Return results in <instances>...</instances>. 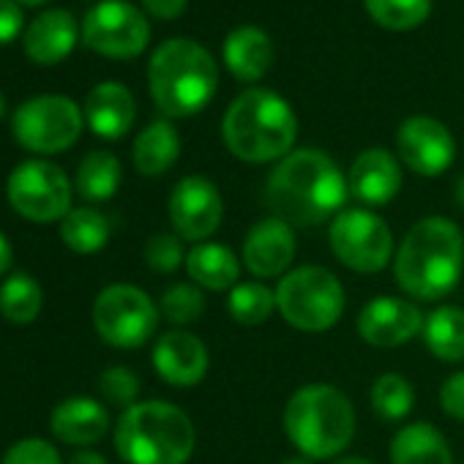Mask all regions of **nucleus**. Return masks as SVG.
Wrapping results in <instances>:
<instances>
[{"mask_svg": "<svg viewBox=\"0 0 464 464\" xmlns=\"http://www.w3.org/2000/svg\"><path fill=\"white\" fill-rule=\"evenodd\" d=\"M350 186L339 164L314 148L287 153L266 183V202L276 218L290 227H317L336 218L347 202Z\"/></svg>", "mask_w": 464, "mask_h": 464, "instance_id": "f257e3e1", "label": "nucleus"}, {"mask_svg": "<svg viewBox=\"0 0 464 464\" xmlns=\"http://www.w3.org/2000/svg\"><path fill=\"white\" fill-rule=\"evenodd\" d=\"M464 274V236L445 216H426L404 236L393 276L396 285L418 301H440Z\"/></svg>", "mask_w": 464, "mask_h": 464, "instance_id": "f03ea898", "label": "nucleus"}, {"mask_svg": "<svg viewBox=\"0 0 464 464\" xmlns=\"http://www.w3.org/2000/svg\"><path fill=\"white\" fill-rule=\"evenodd\" d=\"M221 137L229 153L241 161H282L287 153H293L298 118L279 93L252 88L229 104L221 123Z\"/></svg>", "mask_w": 464, "mask_h": 464, "instance_id": "7ed1b4c3", "label": "nucleus"}, {"mask_svg": "<svg viewBox=\"0 0 464 464\" xmlns=\"http://www.w3.org/2000/svg\"><path fill=\"white\" fill-rule=\"evenodd\" d=\"M148 85L167 118H188L210 104L218 88L213 55L191 39L164 42L148 66Z\"/></svg>", "mask_w": 464, "mask_h": 464, "instance_id": "20e7f679", "label": "nucleus"}, {"mask_svg": "<svg viewBox=\"0 0 464 464\" xmlns=\"http://www.w3.org/2000/svg\"><path fill=\"white\" fill-rule=\"evenodd\" d=\"M194 445L191 418L169 401H137L115 426V448L129 464H186Z\"/></svg>", "mask_w": 464, "mask_h": 464, "instance_id": "39448f33", "label": "nucleus"}, {"mask_svg": "<svg viewBox=\"0 0 464 464\" xmlns=\"http://www.w3.org/2000/svg\"><path fill=\"white\" fill-rule=\"evenodd\" d=\"M285 431L301 456H339L355 434V407L334 385L314 382L298 388L285 407Z\"/></svg>", "mask_w": 464, "mask_h": 464, "instance_id": "423d86ee", "label": "nucleus"}, {"mask_svg": "<svg viewBox=\"0 0 464 464\" xmlns=\"http://www.w3.org/2000/svg\"><path fill=\"white\" fill-rule=\"evenodd\" d=\"M276 312L295 331L323 334L334 328L344 312V287L328 268H293L276 287Z\"/></svg>", "mask_w": 464, "mask_h": 464, "instance_id": "0eeeda50", "label": "nucleus"}, {"mask_svg": "<svg viewBox=\"0 0 464 464\" xmlns=\"http://www.w3.org/2000/svg\"><path fill=\"white\" fill-rule=\"evenodd\" d=\"M96 334L121 350L142 347L159 328V309L148 293L134 285H110L93 304Z\"/></svg>", "mask_w": 464, "mask_h": 464, "instance_id": "6e6552de", "label": "nucleus"}, {"mask_svg": "<svg viewBox=\"0 0 464 464\" xmlns=\"http://www.w3.org/2000/svg\"><path fill=\"white\" fill-rule=\"evenodd\" d=\"M328 241L336 260L355 274H380L393 257L391 227L369 208L342 210L331 221Z\"/></svg>", "mask_w": 464, "mask_h": 464, "instance_id": "1a4fd4ad", "label": "nucleus"}, {"mask_svg": "<svg viewBox=\"0 0 464 464\" xmlns=\"http://www.w3.org/2000/svg\"><path fill=\"white\" fill-rule=\"evenodd\" d=\"M82 112L69 96H36L17 107L12 131L14 140L34 153H61L69 150L82 134Z\"/></svg>", "mask_w": 464, "mask_h": 464, "instance_id": "9d476101", "label": "nucleus"}, {"mask_svg": "<svg viewBox=\"0 0 464 464\" xmlns=\"http://www.w3.org/2000/svg\"><path fill=\"white\" fill-rule=\"evenodd\" d=\"M9 205L28 221L50 224L72 210V183L58 164L31 159L23 161L6 183Z\"/></svg>", "mask_w": 464, "mask_h": 464, "instance_id": "9b49d317", "label": "nucleus"}, {"mask_svg": "<svg viewBox=\"0 0 464 464\" xmlns=\"http://www.w3.org/2000/svg\"><path fill=\"white\" fill-rule=\"evenodd\" d=\"M82 42L104 58L129 61L148 47L150 25L145 14L126 0H104L85 14Z\"/></svg>", "mask_w": 464, "mask_h": 464, "instance_id": "f8f14e48", "label": "nucleus"}, {"mask_svg": "<svg viewBox=\"0 0 464 464\" xmlns=\"http://www.w3.org/2000/svg\"><path fill=\"white\" fill-rule=\"evenodd\" d=\"M224 202L218 188L199 175H188L175 183L169 194V221L180 241L202 244L221 227Z\"/></svg>", "mask_w": 464, "mask_h": 464, "instance_id": "ddd939ff", "label": "nucleus"}, {"mask_svg": "<svg viewBox=\"0 0 464 464\" xmlns=\"http://www.w3.org/2000/svg\"><path fill=\"white\" fill-rule=\"evenodd\" d=\"M396 150L399 159L423 178L442 175L453 159H456V142L453 134L429 115H412L407 118L396 131Z\"/></svg>", "mask_w": 464, "mask_h": 464, "instance_id": "4468645a", "label": "nucleus"}, {"mask_svg": "<svg viewBox=\"0 0 464 464\" xmlns=\"http://www.w3.org/2000/svg\"><path fill=\"white\" fill-rule=\"evenodd\" d=\"M423 331V314L415 304L393 295L369 301L358 314V334L372 347H399Z\"/></svg>", "mask_w": 464, "mask_h": 464, "instance_id": "2eb2a0df", "label": "nucleus"}, {"mask_svg": "<svg viewBox=\"0 0 464 464\" xmlns=\"http://www.w3.org/2000/svg\"><path fill=\"white\" fill-rule=\"evenodd\" d=\"M295 260V229L271 216L257 221L244 241V266L257 279H276L290 274Z\"/></svg>", "mask_w": 464, "mask_h": 464, "instance_id": "dca6fc26", "label": "nucleus"}, {"mask_svg": "<svg viewBox=\"0 0 464 464\" xmlns=\"http://www.w3.org/2000/svg\"><path fill=\"white\" fill-rule=\"evenodd\" d=\"M208 347L188 331H167L153 347L156 374L178 388H191L208 374Z\"/></svg>", "mask_w": 464, "mask_h": 464, "instance_id": "f3484780", "label": "nucleus"}, {"mask_svg": "<svg viewBox=\"0 0 464 464\" xmlns=\"http://www.w3.org/2000/svg\"><path fill=\"white\" fill-rule=\"evenodd\" d=\"M347 186L358 202H363L369 208H382L401 188V167L391 150L369 148L353 161Z\"/></svg>", "mask_w": 464, "mask_h": 464, "instance_id": "a211bd4d", "label": "nucleus"}, {"mask_svg": "<svg viewBox=\"0 0 464 464\" xmlns=\"http://www.w3.org/2000/svg\"><path fill=\"white\" fill-rule=\"evenodd\" d=\"M137 118L134 96L121 82H102L85 99V121L93 134L104 140H121L129 134Z\"/></svg>", "mask_w": 464, "mask_h": 464, "instance_id": "6ab92c4d", "label": "nucleus"}, {"mask_svg": "<svg viewBox=\"0 0 464 464\" xmlns=\"http://www.w3.org/2000/svg\"><path fill=\"white\" fill-rule=\"evenodd\" d=\"M77 20L66 9H53L39 14L25 31V53L34 63L55 66L72 55L77 44Z\"/></svg>", "mask_w": 464, "mask_h": 464, "instance_id": "aec40b11", "label": "nucleus"}, {"mask_svg": "<svg viewBox=\"0 0 464 464\" xmlns=\"http://www.w3.org/2000/svg\"><path fill=\"white\" fill-rule=\"evenodd\" d=\"M53 434L66 445H93L110 431V415L102 401L88 396H72L53 410Z\"/></svg>", "mask_w": 464, "mask_h": 464, "instance_id": "412c9836", "label": "nucleus"}, {"mask_svg": "<svg viewBox=\"0 0 464 464\" xmlns=\"http://www.w3.org/2000/svg\"><path fill=\"white\" fill-rule=\"evenodd\" d=\"M274 63V42L263 28L241 25L224 39V66L241 82H257Z\"/></svg>", "mask_w": 464, "mask_h": 464, "instance_id": "4be33fe9", "label": "nucleus"}, {"mask_svg": "<svg viewBox=\"0 0 464 464\" xmlns=\"http://www.w3.org/2000/svg\"><path fill=\"white\" fill-rule=\"evenodd\" d=\"M186 271L191 282L202 290L221 293L232 290L241 276V260L236 257L229 246L221 244H197L186 255Z\"/></svg>", "mask_w": 464, "mask_h": 464, "instance_id": "5701e85b", "label": "nucleus"}, {"mask_svg": "<svg viewBox=\"0 0 464 464\" xmlns=\"http://www.w3.org/2000/svg\"><path fill=\"white\" fill-rule=\"evenodd\" d=\"M391 464H453V456L440 429L410 423L391 440Z\"/></svg>", "mask_w": 464, "mask_h": 464, "instance_id": "b1692460", "label": "nucleus"}, {"mask_svg": "<svg viewBox=\"0 0 464 464\" xmlns=\"http://www.w3.org/2000/svg\"><path fill=\"white\" fill-rule=\"evenodd\" d=\"M178 153H180V137H178L175 126L167 121H153L148 129H142L140 137L134 140V150H131L134 167L145 178L164 175L175 164Z\"/></svg>", "mask_w": 464, "mask_h": 464, "instance_id": "393cba45", "label": "nucleus"}, {"mask_svg": "<svg viewBox=\"0 0 464 464\" xmlns=\"http://www.w3.org/2000/svg\"><path fill=\"white\" fill-rule=\"evenodd\" d=\"M423 342L429 353L445 363L464 361V309L440 306L423 320Z\"/></svg>", "mask_w": 464, "mask_h": 464, "instance_id": "a878e982", "label": "nucleus"}, {"mask_svg": "<svg viewBox=\"0 0 464 464\" xmlns=\"http://www.w3.org/2000/svg\"><path fill=\"white\" fill-rule=\"evenodd\" d=\"M61 238L77 255H96L110 241V218L96 208H74L61 218Z\"/></svg>", "mask_w": 464, "mask_h": 464, "instance_id": "bb28decb", "label": "nucleus"}, {"mask_svg": "<svg viewBox=\"0 0 464 464\" xmlns=\"http://www.w3.org/2000/svg\"><path fill=\"white\" fill-rule=\"evenodd\" d=\"M121 161L110 150H93L88 153L77 167V191L88 202H104L112 199L121 188Z\"/></svg>", "mask_w": 464, "mask_h": 464, "instance_id": "cd10ccee", "label": "nucleus"}, {"mask_svg": "<svg viewBox=\"0 0 464 464\" xmlns=\"http://www.w3.org/2000/svg\"><path fill=\"white\" fill-rule=\"evenodd\" d=\"M44 304L42 287L28 274H14L0 287V314L14 325H28L39 317Z\"/></svg>", "mask_w": 464, "mask_h": 464, "instance_id": "c85d7f7f", "label": "nucleus"}, {"mask_svg": "<svg viewBox=\"0 0 464 464\" xmlns=\"http://www.w3.org/2000/svg\"><path fill=\"white\" fill-rule=\"evenodd\" d=\"M229 314L241 325H263L276 312V293L260 282H244L229 290Z\"/></svg>", "mask_w": 464, "mask_h": 464, "instance_id": "c756f323", "label": "nucleus"}, {"mask_svg": "<svg viewBox=\"0 0 464 464\" xmlns=\"http://www.w3.org/2000/svg\"><path fill=\"white\" fill-rule=\"evenodd\" d=\"M412 404H415V391L410 385L407 377L396 374V372H388V374H380L372 385V410L382 418V420H404L410 412H412Z\"/></svg>", "mask_w": 464, "mask_h": 464, "instance_id": "7c9ffc66", "label": "nucleus"}, {"mask_svg": "<svg viewBox=\"0 0 464 464\" xmlns=\"http://www.w3.org/2000/svg\"><path fill=\"white\" fill-rule=\"evenodd\" d=\"M366 12L388 31H412L426 23L431 0H366Z\"/></svg>", "mask_w": 464, "mask_h": 464, "instance_id": "2f4dec72", "label": "nucleus"}, {"mask_svg": "<svg viewBox=\"0 0 464 464\" xmlns=\"http://www.w3.org/2000/svg\"><path fill=\"white\" fill-rule=\"evenodd\" d=\"M159 312L172 325H191L205 314V295L197 285L178 282V285L167 287V293L161 295Z\"/></svg>", "mask_w": 464, "mask_h": 464, "instance_id": "473e14b6", "label": "nucleus"}, {"mask_svg": "<svg viewBox=\"0 0 464 464\" xmlns=\"http://www.w3.org/2000/svg\"><path fill=\"white\" fill-rule=\"evenodd\" d=\"M99 391L102 396L115 404V407H134L140 396V377L129 366H110L99 377Z\"/></svg>", "mask_w": 464, "mask_h": 464, "instance_id": "72a5a7b5", "label": "nucleus"}, {"mask_svg": "<svg viewBox=\"0 0 464 464\" xmlns=\"http://www.w3.org/2000/svg\"><path fill=\"white\" fill-rule=\"evenodd\" d=\"M145 263L153 274H175L180 266H186L183 244L172 232H159L145 246Z\"/></svg>", "mask_w": 464, "mask_h": 464, "instance_id": "f704fd0d", "label": "nucleus"}, {"mask_svg": "<svg viewBox=\"0 0 464 464\" xmlns=\"http://www.w3.org/2000/svg\"><path fill=\"white\" fill-rule=\"evenodd\" d=\"M0 464H63V461L53 442L39 440V437H25L6 450Z\"/></svg>", "mask_w": 464, "mask_h": 464, "instance_id": "c9c22d12", "label": "nucleus"}, {"mask_svg": "<svg viewBox=\"0 0 464 464\" xmlns=\"http://www.w3.org/2000/svg\"><path fill=\"white\" fill-rule=\"evenodd\" d=\"M440 407L448 418L464 420V372L450 374L440 388Z\"/></svg>", "mask_w": 464, "mask_h": 464, "instance_id": "e433bc0d", "label": "nucleus"}, {"mask_svg": "<svg viewBox=\"0 0 464 464\" xmlns=\"http://www.w3.org/2000/svg\"><path fill=\"white\" fill-rule=\"evenodd\" d=\"M23 31V9L14 0H0V44H9Z\"/></svg>", "mask_w": 464, "mask_h": 464, "instance_id": "4c0bfd02", "label": "nucleus"}, {"mask_svg": "<svg viewBox=\"0 0 464 464\" xmlns=\"http://www.w3.org/2000/svg\"><path fill=\"white\" fill-rule=\"evenodd\" d=\"M142 4L156 20H178L186 9V0H142Z\"/></svg>", "mask_w": 464, "mask_h": 464, "instance_id": "58836bf2", "label": "nucleus"}, {"mask_svg": "<svg viewBox=\"0 0 464 464\" xmlns=\"http://www.w3.org/2000/svg\"><path fill=\"white\" fill-rule=\"evenodd\" d=\"M12 260H14V252H12V246H9L6 236H4V232H0V276H4V274L12 268Z\"/></svg>", "mask_w": 464, "mask_h": 464, "instance_id": "ea45409f", "label": "nucleus"}, {"mask_svg": "<svg viewBox=\"0 0 464 464\" xmlns=\"http://www.w3.org/2000/svg\"><path fill=\"white\" fill-rule=\"evenodd\" d=\"M69 464H107V459L102 453H93V450H80L69 459Z\"/></svg>", "mask_w": 464, "mask_h": 464, "instance_id": "a19ab883", "label": "nucleus"}, {"mask_svg": "<svg viewBox=\"0 0 464 464\" xmlns=\"http://www.w3.org/2000/svg\"><path fill=\"white\" fill-rule=\"evenodd\" d=\"M334 464H374V461H369V459H363V456H344V459H339V461H334Z\"/></svg>", "mask_w": 464, "mask_h": 464, "instance_id": "79ce46f5", "label": "nucleus"}, {"mask_svg": "<svg viewBox=\"0 0 464 464\" xmlns=\"http://www.w3.org/2000/svg\"><path fill=\"white\" fill-rule=\"evenodd\" d=\"M456 205L464 208V175H461V180L456 183Z\"/></svg>", "mask_w": 464, "mask_h": 464, "instance_id": "37998d69", "label": "nucleus"}, {"mask_svg": "<svg viewBox=\"0 0 464 464\" xmlns=\"http://www.w3.org/2000/svg\"><path fill=\"white\" fill-rule=\"evenodd\" d=\"M282 464H314L309 456H293V459H285Z\"/></svg>", "mask_w": 464, "mask_h": 464, "instance_id": "c03bdc74", "label": "nucleus"}, {"mask_svg": "<svg viewBox=\"0 0 464 464\" xmlns=\"http://www.w3.org/2000/svg\"><path fill=\"white\" fill-rule=\"evenodd\" d=\"M17 4H23V6H42V4H47V0H17Z\"/></svg>", "mask_w": 464, "mask_h": 464, "instance_id": "a18cd8bd", "label": "nucleus"}, {"mask_svg": "<svg viewBox=\"0 0 464 464\" xmlns=\"http://www.w3.org/2000/svg\"><path fill=\"white\" fill-rule=\"evenodd\" d=\"M4 115H6V102H4V96H0V121H4Z\"/></svg>", "mask_w": 464, "mask_h": 464, "instance_id": "49530a36", "label": "nucleus"}]
</instances>
